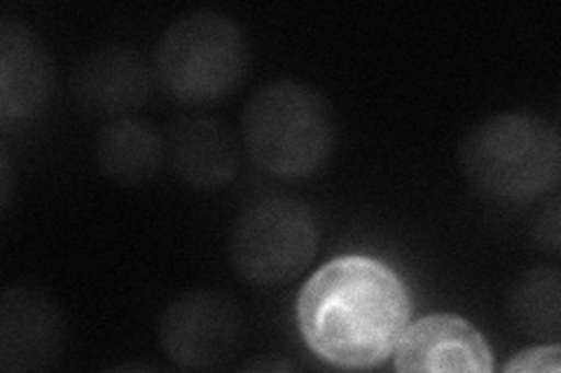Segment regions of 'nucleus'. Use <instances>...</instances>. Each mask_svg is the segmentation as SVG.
Wrapping results in <instances>:
<instances>
[{
    "label": "nucleus",
    "mask_w": 561,
    "mask_h": 373,
    "mask_svg": "<svg viewBox=\"0 0 561 373\" xmlns=\"http://www.w3.org/2000/svg\"><path fill=\"white\" fill-rule=\"evenodd\" d=\"M154 78L185 105H210L230 96L249 70V45L230 16L197 10L175 20L154 49Z\"/></svg>",
    "instance_id": "4"
},
{
    "label": "nucleus",
    "mask_w": 561,
    "mask_h": 373,
    "mask_svg": "<svg viewBox=\"0 0 561 373\" xmlns=\"http://www.w3.org/2000/svg\"><path fill=\"white\" fill-rule=\"evenodd\" d=\"M51 86L55 68L38 35L5 16L0 26V119L5 127L41 113Z\"/></svg>",
    "instance_id": "11"
},
{
    "label": "nucleus",
    "mask_w": 561,
    "mask_h": 373,
    "mask_svg": "<svg viewBox=\"0 0 561 373\" xmlns=\"http://www.w3.org/2000/svg\"><path fill=\"white\" fill-rule=\"evenodd\" d=\"M513 323L536 339H557L561 331V276L557 269L524 273L511 292Z\"/></svg>",
    "instance_id": "13"
},
{
    "label": "nucleus",
    "mask_w": 561,
    "mask_h": 373,
    "mask_svg": "<svg viewBox=\"0 0 561 373\" xmlns=\"http://www.w3.org/2000/svg\"><path fill=\"white\" fill-rule=\"evenodd\" d=\"M66 346V319L55 299L10 288L0 299V369L45 371L55 366Z\"/></svg>",
    "instance_id": "7"
},
{
    "label": "nucleus",
    "mask_w": 561,
    "mask_h": 373,
    "mask_svg": "<svg viewBox=\"0 0 561 373\" xmlns=\"http://www.w3.org/2000/svg\"><path fill=\"white\" fill-rule=\"evenodd\" d=\"M459 162L478 191L522 203L559 183L561 140L552 124L536 115L499 113L466 133Z\"/></svg>",
    "instance_id": "2"
},
{
    "label": "nucleus",
    "mask_w": 561,
    "mask_h": 373,
    "mask_svg": "<svg viewBox=\"0 0 561 373\" xmlns=\"http://www.w3.org/2000/svg\"><path fill=\"white\" fill-rule=\"evenodd\" d=\"M94 162L108 180L136 187L162 171L167 162V138L152 124L136 117H117L96 136Z\"/></svg>",
    "instance_id": "12"
},
{
    "label": "nucleus",
    "mask_w": 561,
    "mask_h": 373,
    "mask_svg": "<svg viewBox=\"0 0 561 373\" xmlns=\"http://www.w3.org/2000/svg\"><path fill=\"white\" fill-rule=\"evenodd\" d=\"M536 236L542 247L557 253L559 250V241H561V231H559V203L552 201L536 224Z\"/></svg>",
    "instance_id": "15"
},
{
    "label": "nucleus",
    "mask_w": 561,
    "mask_h": 373,
    "mask_svg": "<svg viewBox=\"0 0 561 373\" xmlns=\"http://www.w3.org/2000/svg\"><path fill=\"white\" fill-rule=\"evenodd\" d=\"M243 339V311L232 296L216 290H195L173 299L160 323L167 358L185 371H214L230 364Z\"/></svg>",
    "instance_id": "6"
},
{
    "label": "nucleus",
    "mask_w": 561,
    "mask_h": 373,
    "mask_svg": "<svg viewBox=\"0 0 561 373\" xmlns=\"http://www.w3.org/2000/svg\"><path fill=\"white\" fill-rule=\"evenodd\" d=\"M405 282L379 259L346 255L323 264L297 299V325L313 354L342 369H375L410 327Z\"/></svg>",
    "instance_id": "1"
},
{
    "label": "nucleus",
    "mask_w": 561,
    "mask_h": 373,
    "mask_svg": "<svg viewBox=\"0 0 561 373\" xmlns=\"http://www.w3.org/2000/svg\"><path fill=\"white\" fill-rule=\"evenodd\" d=\"M319 253V224L307 203L270 197L251 203L234 222L230 259L251 285L274 288L295 280Z\"/></svg>",
    "instance_id": "5"
},
{
    "label": "nucleus",
    "mask_w": 561,
    "mask_h": 373,
    "mask_svg": "<svg viewBox=\"0 0 561 373\" xmlns=\"http://www.w3.org/2000/svg\"><path fill=\"white\" fill-rule=\"evenodd\" d=\"M171 171L187 187L218 189L230 185L241 166V150L230 127L206 115L175 119L167 133Z\"/></svg>",
    "instance_id": "10"
},
{
    "label": "nucleus",
    "mask_w": 561,
    "mask_h": 373,
    "mask_svg": "<svg viewBox=\"0 0 561 373\" xmlns=\"http://www.w3.org/2000/svg\"><path fill=\"white\" fill-rule=\"evenodd\" d=\"M245 369H253V371H267V369H272V371H284V369H293V364H286V362H253V364H249Z\"/></svg>",
    "instance_id": "16"
},
{
    "label": "nucleus",
    "mask_w": 561,
    "mask_h": 373,
    "mask_svg": "<svg viewBox=\"0 0 561 373\" xmlns=\"http://www.w3.org/2000/svg\"><path fill=\"white\" fill-rule=\"evenodd\" d=\"M559 369H561V348L557 343L524 350L505 364V371L511 373H559Z\"/></svg>",
    "instance_id": "14"
},
{
    "label": "nucleus",
    "mask_w": 561,
    "mask_h": 373,
    "mask_svg": "<svg viewBox=\"0 0 561 373\" xmlns=\"http://www.w3.org/2000/svg\"><path fill=\"white\" fill-rule=\"evenodd\" d=\"M154 70L138 49L103 45L82 57L73 73V98L96 117H127L150 98Z\"/></svg>",
    "instance_id": "8"
},
{
    "label": "nucleus",
    "mask_w": 561,
    "mask_h": 373,
    "mask_svg": "<svg viewBox=\"0 0 561 373\" xmlns=\"http://www.w3.org/2000/svg\"><path fill=\"white\" fill-rule=\"evenodd\" d=\"M243 143L270 175L300 180L321 171L335 145V121L321 92L284 80L257 89L241 115Z\"/></svg>",
    "instance_id": "3"
},
{
    "label": "nucleus",
    "mask_w": 561,
    "mask_h": 373,
    "mask_svg": "<svg viewBox=\"0 0 561 373\" xmlns=\"http://www.w3.org/2000/svg\"><path fill=\"white\" fill-rule=\"evenodd\" d=\"M396 369L412 371H459L491 373L494 354L478 327L468 319L449 313H437L416 319L402 334L396 348Z\"/></svg>",
    "instance_id": "9"
}]
</instances>
